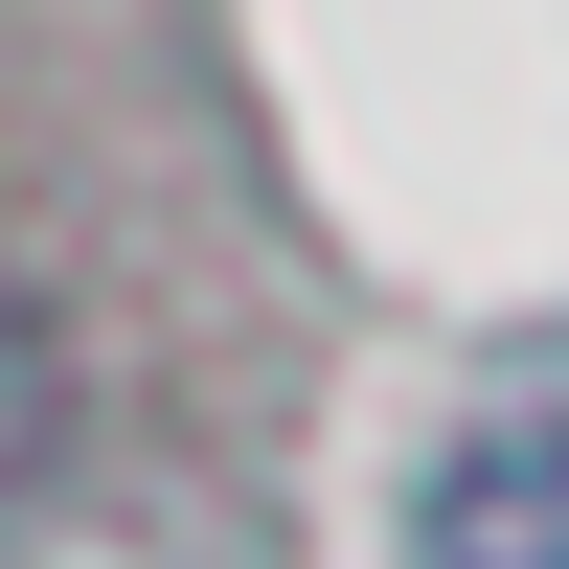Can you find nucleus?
Segmentation results:
<instances>
[{
	"label": "nucleus",
	"instance_id": "obj_1",
	"mask_svg": "<svg viewBox=\"0 0 569 569\" xmlns=\"http://www.w3.org/2000/svg\"><path fill=\"white\" fill-rule=\"evenodd\" d=\"M410 569H569V388H501L479 433L433 456V525Z\"/></svg>",
	"mask_w": 569,
	"mask_h": 569
},
{
	"label": "nucleus",
	"instance_id": "obj_2",
	"mask_svg": "<svg viewBox=\"0 0 569 569\" xmlns=\"http://www.w3.org/2000/svg\"><path fill=\"white\" fill-rule=\"evenodd\" d=\"M46 433V319H23V273H0V456Z\"/></svg>",
	"mask_w": 569,
	"mask_h": 569
}]
</instances>
